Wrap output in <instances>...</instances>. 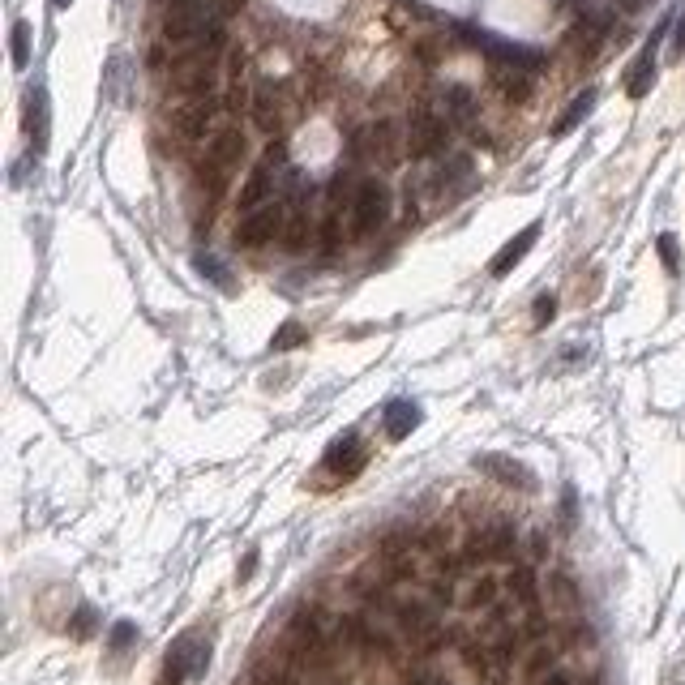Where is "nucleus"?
<instances>
[{
	"label": "nucleus",
	"instance_id": "nucleus-25",
	"mask_svg": "<svg viewBox=\"0 0 685 685\" xmlns=\"http://www.w3.org/2000/svg\"><path fill=\"white\" fill-rule=\"evenodd\" d=\"M133 638H137V626H133V621H116L112 634H108V651H116V656H120V651L133 647Z\"/></svg>",
	"mask_w": 685,
	"mask_h": 685
},
{
	"label": "nucleus",
	"instance_id": "nucleus-15",
	"mask_svg": "<svg viewBox=\"0 0 685 685\" xmlns=\"http://www.w3.org/2000/svg\"><path fill=\"white\" fill-rule=\"evenodd\" d=\"M493 86L501 90L506 103H527L531 99V69H519V65H497L493 69Z\"/></svg>",
	"mask_w": 685,
	"mask_h": 685
},
{
	"label": "nucleus",
	"instance_id": "nucleus-13",
	"mask_svg": "<svg viewBox=\"0 0 685 685\" xmlns=\"http://www.w3.org/2000/svg\"><path fill=\"white\" fill-rule=\"evenodd\" d=\"M536 240H540V223H527L519 236L506 240V249H501V253L493 257V262H489V274H493V279H501V274H510L514 266H519L523 257H527V249L536 245Z\"/></svg>",
	"mask_w": 685,
	"mask_h": 685
},
{
	"label": "nucleus",
	"instance_id": "nucleus-22",
	"mask_svg": "<svg viewBox=\"0 0 685 685\" xmlns=\"http://www.w3.org/2000/svg\"><path fill=\"white\" fill-rule=\"evenodd\" d=\"M501 587L493 574H480V578H471L467 583V596H459V604H467V608H497V600H501Z\"/></svg>",
	"mask_w": 685,
	"mask_h": 685
},
{
	"label": "nucleus",
	"instance_id": "nucleus-8",
	"mask_svg": "<svg viewBox=\"0 0 685 685\" xmlns=\"http://www.w3.org/2000/svg\"><path fill=\"white\" fill-rule=\"evenodd\" d=\"M210 664V647L197 634H180L163 656V673L159 685H185V677H197Z\"/></svg>",
	"mask_w": 685,
	"mask_h": 685
},
{
	"label": "nucleus",
	"instance_id": "nucleus-7",
	"mask_svg": "<svg viewBox=\"0 0 685 685\" xmlns=\"http://www.w3.org/2000/svg\"><path fill=\"white\" fill-rule=\"evenodd\" d=\"M356 155L373 159V163H399L407 155V129L399 120H373V125H364V133L356 137Z\"/></svg>",
	"mask_w": 685,
	"mask_h": 685
},
{
	"label": "nucleus",
	"instance_id": "nucleus-5",
	"mask_svg": "<svg viewBox=\"0 0 685 685\" xmlns=\"http://www.w3.org/2000/svg\"><path fill=\"white\" fill-rule=\"evenodd\" d=\"M390 206H394V197H390V185H386V180L364 176L360 189H356V202H352V223H347V232H352V236H373V232H382L386 219H390Z\"/></svg>",
	"mask_w": 685,
	"mask_h": 685
},
{
	"label": "nucleus",
	"instance_id": "nucleus-19",
	"mask_svg": "<svg viewBox=\"0 0 685 685\" xmlns=\"http://www.w3.org/2000/svg\"><path fill=\"white\" fill-rule=\"evenodd\" d=\"M596 99H600V95H596V86H587V90H583V95H574V99H570V108H566V112H561V116H557V125H553V133H557V137H566V133H574V129H578V125H583V120L591 116V108H596Z\"/></svg>",
	"mask_w": 685,
	"mask_h": 685
},
{
	"label": "nucleus",
	"instance_id": "nucleus-6",
	"mask_svg": "<svg viewBox=\"0 0 685 685\" xmlns=\"http://www.w3.org/2000/svg\"><path fill=\"white\" fill-rule=\"evenodd\" d=\"M219 112H223V103L215 95H193V99L180 103L167 120H172V133L180 137V142L197 146V142H210V137L219 133V125H215Z\"/></svg>",
	"mask_w": 685,
	"mask_h": 685
},
{
	"label": "nucleus",
	"instance_id": "nucleus-18",
	"mask_svg": "<svg viewBox=\"0 0 685 685\" xmlns=\"http://www.w3.org/2000/svg\"><path fill=\"white\" fill-rule=\"evenodd\" d=\"M249 116H253V125H257V129L274 133V129L283 125V99L274 95V90H266V86H262V90L253 95V103H249Z\"/></svg>",
	"mask_w": 685,
	"mask_h": 685
},
{
	"label": "nucleus",
	"instance_id": "nucleus-35",
	"mask_svg": "<svg viewBox=\"0 0 685 685\" xmlns=\"http://www.w3.org/2000/svg\"><path fill=\"white\" fill-rule=\"evenodd\" d=\"M253 570H257V553L245 557V566H240V583H245V578H253Z\"/></svg>",
	"mask_w": 685,
	"mask_h": 685
},
{
	"label": "nucleus",
	"instance_id": "nucleus-34",
	"mask_svg": "<svg viewBox=\"0 0 685 685\" xmlns=\"http://www.w3.org/2000/svg\"><path fill=\"white\" fill-rule=\"evenodd\" d=\"M643 5H651V0H613V9H621V13H638Z\"/></svg>",
	"mask_w": 685,
	"mask_h": 685
},
{
	"label": "nucleus",
	"instance_id": "nucleus-26",
	"mask_svg": "<svg viewBox=\"0 0 685 685\" xmlns=\"http://www.w3.org/2000/svg\"><path fill=\"white\" fill-rule=\"evenodd\" d=\"M656 245H660V257H664V266H668V274H681V245H677V236H660L656 240Z\"/></svg>",
	"mask_w": 685,
	"mask_h": 685
},
{
	"label": "nucleus",
	"instance_id": "nucleus-21",
	"mask_svg": "<svg viewBox=\"0 0 685 685\" xmlns=\"http://www.w3.org/2000/svg\"><path fill=\"white\" fill-rule=\"evenodd\" d=\"M441 112H446L454 125H467V120L476 116V95H471L467 86H446L441 90Z\"/></svg>",
	"mask_w": 685,
	"mask_h": 685
},
{
	"label": "nucleus",
	"instance_id": "nucleus-4",
	"mask_svg": "<svg viewBox=\"0 0 685 685\" xmlns=\"http://www.w3.org/2000/svg\"><path fill=\"white\" fill-rule=\"evenodd\" d=\"M450 129H454V120L441 112V108H416V112H411V120H407V155L411 159H437V155H446Z\"/></svg>",
	"mask_w": 685,
	"mask_h": 685
},
{
	"label": "nucleus",
	"instance_id": "nucleus-31",
	"mask_svg": "<svg viewBox=\"0 0 685 685\" xmlns=\"http://www.w3.org/2000/svg\"><path fill=\"white\" fill-rule=\"evenodd\" d=\"M197 270H202V274H210V279H219V283L227 279V274H223V266L215 262V257H206V253H202V257H197Z\"/></svg>",
	"mask_w": 685,
	"mask_h": 685
},
{
	"label": "nucleus",
	"instance_id": "nucleus-1",
	"mask_svg": "<svg viewBox=\"0 0 685 685\" xmlns=\"http://www.w3.org/2000/svg\"><path fill=\"white\" fill-rule=\"evenodd\" d=\"M249 159V137L240 125H223L215 137L206 142L202 159H197V189L206 193V202H219L232 185L236 167Z\"/></svg>",
	"mask_w": 685,
	"mask_h": 685
},
{
	"label": "nucleus",
	"instance_id": "nucleus-2",
	"mask_svg": "<svg viewBox=\"0 0 685 685\" xmlns=\"http://www.w3.org/2000/svg\"><path fill=\"white\" fill-rule=\"evenodd\" d=\"M514 548H519V527L510 519H501V514H493V519L476 523V531L467 536L459 557L467 566H476V561H510Z\"/></svg>",
	"mask_w": 685,
	"mask_h": 685
},
{
	"label": "nucleus",
	"instance_id": "nucleus-24",
	"mask_svg": "<svg viewBox=\"0 0 685 685\" xmlns=\"http://www.w3.org/2000/svg\"><path fill=\"white\" fill-rule=\"evenodd\" d=\"M548 596H553L566 613H574L578 608V587H574V578H566V574H553L548 578Z\"/></svg>",
	"mask_w": 685,
	"mask_h": 685
},
{
	"label": "nucleus",
	"instance_id": "nucleus-23",
	"mask_svg": "<svg viewBox=\"0 0 685 685\" xmlns=\"http://www.w3.org/2000/svg\"><path fill=\"white\" fill-rule=\"evenodd\" d=\"M9 48H13V65L18 69H26L30 65V22H13V30H9Z\"/></svg>",
	"mask_w": 685,
	"mask_h": 685
},
{
	"label": "nucleus",
	"instance_id": "nucleus-11",
	"mask_svg": "<svg viewBox=\"0 0 685 685\" xmlns=\"http://www.w3.org/2000/svg\"><path fill=\"white\" fill-rule=\"evenodd\" d=\"M364 463H369V450H364V441H360L356 433L339 437V441H334V446L326 450V471H334L339 480H352Z\"/></svg>",
	"mask_w": 685,
	"mask_h": 685
},
{
	"label": "nucleus",
	"instance_id": "nucleus-9",
	"mask_svg": "<svg viewBox=\"0 0 685 685\" xmlns=\"http://www.w3.org/2000/svg\"><path fill=\"white\" fill-rule=\"evenodd\" d=\"M673 22H677V18L668 13V18H664L656 30H651V39L643 43V52H638V60L626 69V95H630V99H643L647 90L656 86V48H660V39L668 35V26H673Z\"/></svg>",
	"mask_w": 685,
	"mask_h": 685
},
{
	"label": "nucleus",
	"instance_id": "nucleus-20",
	"mask_svg": "<svg viewBox=\"0 0 685 685\" xmlns=\"http://www.w3.org/2000/svg\"><path fill=\"white\" fill-rule=\"evenodd\" d=\"M416 424H420V407H416V403L399 399V403L386 407V437H390V441H403L411 429H416Z\"/></svg>",
	"mask_w": 685,
	"mask_h": 685
},
{
	"label": "nucleus",
	"instance_id": "nucleus-30",
	"mask_svg": "<svg viewBox=\"0 0 685 685\" xmlns=\"http://www.w3.org/2000/svg\"><path fill=\"white\" fill-rule=\"evenodd\" d=\"M553 313H557V300H553V296H540V300H536V326L553 322Z\"/></svg>",
	"mask_w": 685,
	"mask_h": 685
},
{
	"label": "nucleus",
	"instance_id": "nucleus-32",
	"mask_svg": "<svg viewBox=\"0 0 685 685\" xmlns=\"http://www.w3.org/2000/svg\"><path fill=\"white\" fill-rule=\"evenodd\" d=\"M544 557H548V536L536 531V536H531V561H544Z\"/></svg>",
	"mask_w": 685,
	"mask_h": 685
},
{
	"label": "nucleus",
	"instance_id": "nucleus-36",
	"mask_svg": "<svg viewBox=\"0 0 685 685\" xmlns=\"http://www.w3.org/2000/svg\"><path fill=\"white\" fill-rule=\"evenodd\" d=\"M73 5V0H52V9H69Z\"/></svg>",
	"mask_w": 685,
	"mask_h": 685
},
{
	"label": "nucleus",
	"instance_id": "nucleus-3",
	"mask_svg": "<svg viewBox=\"0 0 685 685\" xmlns=\"http://www.w3.org/2000/svg\"><path fill=\"white\" fill-rule=\"evenodd\" d=\"M287 215H292V206H287L283 197H270L266 206L245 210V215H240V223H236V249H262V245L283 240Z\"/></svg>",
	"mask_w": 685,
	"mask_h": 685
},
{
	"label": "nucleus",
	"instance_id": "nucleus-10",
	"mask_svg": "<svg viewBox=\"0 0 685 685\" xmlns=\"http://www.w3.org/2000/svg\"><path fill=\"white\" fill-rule=\"evenodd\" d=\"M300 677H304V668L287 656L283 647H274L270 656H262L249 668V677L240 685H300Z\"/></svg>",
	"mask_w": 685,
	"mask_h": 685
},
{
	"label": "nucleus",
	"instance_id": "nucleus-17",
	"mask_svg": "<svg viewBox=\"0 0 685 685\" xmlns=\"http://www.w3.org/2000/svg\"><path fill=\"white\" fill-rule=\"evenodd\" d=\"M557 656H561L557 643H548V638H536V647H531L527 660H523V681L540 685L548 673H557Z\"/></svg>",
	"mask_w": 685,
	"mask_h": 685
},
{
	"label": "nucleus",
	"instance_id": "nucleus-29",
	"mask_svg": "<svg viewBox=\"0 0 685 685\" xmlns=\"http://www.w3.org/2000/svg\"><path fill=\"white\" fill-rule=\"evenodd\" d=\"M668 52H673V56L685 52V9L677 13V22H673V43H668Z\"/></svg>",
	"mask_w": 685,
	"mask_h": 685
},
{
	"label": "nucleus",
	"instance_id": "nucleus-12",
	"mask_svg": "<svg viewBox=\"0 0 685 685\" xmlns=\"http://www.w3.org/2000/svg\"><path fill=\"white\" fill-rule=\"evenodd\" d=\"M313 236H317V219H313L309 202H304V206H292V215H287V227H283V240H279V245H283L287 253H304V249L313 245Z\"/></svg>",
	"mask_w": 685,
	"mask_h": 685
},
{
	"label": "nucleus",
	"instance_id": "nucleus-33",
	"mask_svg": "<svg viewBox=\"0 0 685 685\" xmlns=\"http://www.w3.org/2000/svg\"><path fill=\"white\" fill-rule=\"evenodd\" d=\"M407 685H446V677H437V673H416Z\"/></svg>",
	"mask_w": 685,
	"mask_h": 685
},
{
	"label": "nucleus",
	"instance_id": "nucleus-28",
	"mask_svg": "<svg viewBox=\"0 0 685 685\" xmlns=\"http://www.w3.org/2000/svg\"><path fill=\"white\" fill-rule=\"evenodd\" d=\"M95 626H99V617H95V608H78V613H73V638H90L95 634Z\"/></svg>",
	"mask_w": 685,
	"mask_h": 685
},
{
	"label": "nucleus",
	"instance_id": "nucleus-27",
	"mask_svg": "<svg viewBox=\"0 0 685 685\" xmlns=\"http://www.w3.org/2000/svg\"><path fill=\"white\" fill-rule=\"evenodd\" d=\"M304 339H309V334H304V326H296V322H287L279 334H274V352H287V347H296V343H304Z\"/></svg>",
	"mask_w": 685,
	"mask_h": 685
},
{
	"label": "nucleus",
	"instance_id": "nucleus-16",
	"mask_svg": "<svg viewBox=\"0 0 685 685\" xmlns=\"http://www.w3.org/2000/svg\"><path fill=\"white\" fill-rule=\"evenodd\" d=\"M26 133L35 142V150L48 146V90L43 86H30L26 95Z\"/></svg>",
	"mask_w": 685,
	"mask_h": 685
},
{
	"label": "nucleus",
	"instance_id": "nucleus-14",
	"mask_svg": "<svg viewBox=\"0 0 685 685\" xmlns=\"http://www.w3.org/2000/svg\"><path fill=\"white\" fill-rule=\"evenodd\" d=\"M476 467L480 471H489L493 480H501V484H519V489H536V476L523 467V463H514V459H506V454H484V459H476Z\"/></svg>",
	"mask_w": 685,
	"mask_h": 685
}]
</instances>
